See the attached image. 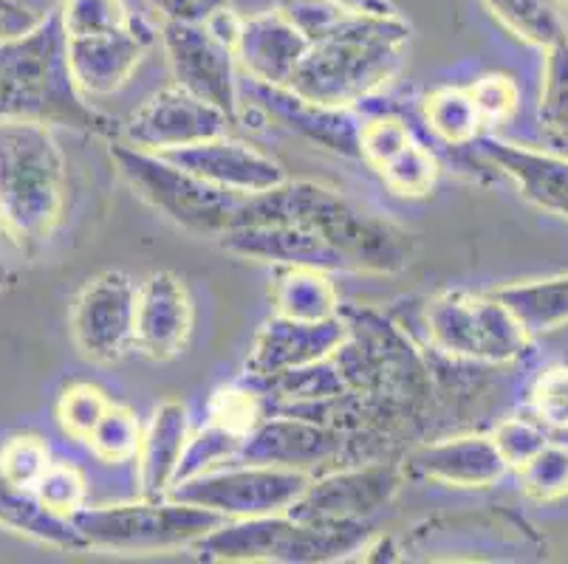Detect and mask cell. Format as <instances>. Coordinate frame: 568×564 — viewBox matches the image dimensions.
<instances>
[{
    "label": "cell",
    "instance_id": "cell-1",
    "mask_svg": "<svg viewBox=\"0 0 568 564\" xmlns=\"http://www.w3.org/2000/svg\"><path fill=\"white\" fill-rule=\"evenodd\" d=\"M263 224H288L317 232L348 257L356 274H396L410 266L413 240L407 232L363 212L317 181L286 178L266 193L244 195L232 229Z\"/></svg>",
    "mask_w": 568,
    "mask_h": 564
},
{
    "label": "cell",
    "instance_id": "cell-2",
    "mask_svg": "<svg viewBox=\"0 0 568 564\" xmlns=\"http://www.w3.org/2000/svg\"><path fill=\"white\" fill-rule=\"evenodd\" d=\"M410 25L387 7H368L328 38L308 43L286 88L332 107H354L394 80Z\"/></svg>",
    "mask_w": 568,
    "mask_h": 564
},
{
    "label": "cell",
    "instance_id": "cell-3",
    "mask_svg": "<svg viewBox=\"0 0 568 564\" xmlns=\"http://www.w3.org/2000/svg\"><path fill=\"white\" fill-rule=\"evenodd\" d=\"M0 122H43L82 133H111L77 88L65 54L60 12L43 14L38 25L0 43Z\"/></svg>",
    "mask_w": 568,
    "mask_h": 564
},
{
    "label": "cell",
    "instance_id": "cell-4",
    "mask_svg": "<svg viewBox=\"0 0 568 564\" xmlns=\"http://www.w3.org/2000/svg\"><path fill=\"white\" fill-rule=\"evenodd\" d=\"M69 204V162L43 122H0V240L34 255Z\"/></svg>",
    "mask_w": 568,
    "mask_h": 564
},
{
    "label": "cell",
    "instance_id": "cell-5",
    "mask_svg": "<svg viewBox=\"0 0 568 564\" xmlns=\"http://www.w3.org/2000/svg\"><path fill=\"white\" fill-rule=\"evenodd\" d=\"M422 328L433 350L481 367L518 365L531 345L524 325L495 294H438L422 310Z\"/></svg>",
    "mask_w": 568,
    "mask_h": 564
},
{
    "label": "cell",
    "instance_id": "cell-6",
    "mask_svg": "<svg viewBox=\"0 0 568 564\" xmlns=\"http://www.w3.org/2000/svg\"><path fill=\"white\" fill-rule=\"evenodd\" d=\"M71 522L88 547L153 553L193 545L226 520L215 511L182 503L173 496H159V500L142 496L139 503L102 505V509L82 505L77 514H71Z\"/></svg>",
    "mask_w": 568,
    "mask_h": 564
},
{
    "label": "cell",
    "instance_id": "cell-7",
    "mask_svg": "<svg viewBox=\"0 0 568 564\" xmlns=\"http://www.w3.org/2000/svg\"><path fill=\"white\" fill-rule=\"evenodd\" d=\"M111 158L128 184L182 229L206 237H221L232 229L244 195L206 184L199 175L168 162L164 155L131 147L125 142L111 144Z\"/></svg>",
    "mask_w": 568,
    "mask_h": 564
},
{
    "label": "cell",
    "instance_id": "cell-8",
    "mask_svg": "<svg viewBox=\"0 0 568 564\" xmlns=\"http://www.w3.org/2000/svg\"><path fill=\"white\" fill-rule=\"evenodd\" d=\"M308 483L312 474L303 469L230 463L215 472L175 483L168 496L215 511L224 520H246V516L286 514L301 500Z\"/></svg>",
    "mask_w": 568,
    "mask_h": 564
},
{
    "label": "cell",
    "instance_id": "cell-9",
    "mask_svg": "<svg viewBox=\"0 0 568 564\" xmlns=\"http://www.w3.org/2000/svg\"><path fill=\"white\" fill-rule=\"evenodd\" d=\"M162 49L168 54L175 85L184 88L199 100L224 111L232 124L241 122V80H237V57L226 40H221L210 25L162 20Z\"/></svg>",
    "mask_w": 568,
    "mask_h": 564
},
{
    "label": "cell",
    "instance_id": "cell-10",
    "mask_svg": "<svg viewBox=\"0 0 568 564\" xmlns=\"http://www.w3.org/2000/svg\"><path fill=\"white\" fill-rule=\"evenodd\" d=\"M139 283L125 271H102L77 294L71 336L80 353L97 365H113L133 350Z\"/></svg>",
    "mask_w": 568,
    "mask_h": 564
},
{
    "label": "cell",
    "instance_id": "cell-11",
    "mask_svg": "<svg viewBox=\"0 0 568 564\" xmlns=\"http://www.w3.org/2000/svg\"><path fill=\"white\" fill-rule=\"evenodd\" d=\"M405 480V465L390 463V460L354 465V469H343L323 480H312L301 500L286 514L301 522L365 520L385 509L399 494Z\"/></svg>",
    "mask_w": 568,
    "mask_h": 564
},
{
    "label": "cell",
    "instance_id": "cell-12",
    "mask_svg": "<svg viewBox=\"0 0 568 564\" xmlns=\"http://www.w3.org/2000/svg\"><path fill=\"white\" fill-rule=\"evenodd\" d=\"M232 119L224 111L213 107L210 102L199 100L184 88L170 85L153 93L131 119L119 142L131 144L151 153L187 147V144L206 142V139L230 133Z\"/></svg>",
    "mask_w": 568,
    "mask_h": 564
},
{
    "label": "cell",
    "instance_id": "cell-13",
    "mask_svg": "<svg viewBox=\"0 0 568 564\" xmlns=\"http://www.w3.org/2000/svg\"><path fill=\"white\" fill-rule=\"evenodd\" d=\"M351 447V432L328 423L308 421L297 416H263L244 434V447L235 463L286 465V469H312L332 463Z\"/></svg>",
    "mask_w": 568,
    "mask_h": 564
},
{
    "label": "cell",
    "instance_id": "cell-14",
    "mask_svg": "<svg viewBox=\"0 0 568 564\" xmlns=\"http://www.w3.org/2000/svg\"><path fill=\"white\" fill-rule=\"evenodd\" d=\"M345 334H348V322L343 314L317 319V322H303V319L275 314L263 322L252 341V350L246 356V372L252 381H266L277 379L283 372L317 365L343 345Z\"/></svg>",
    "mask_w": 568,
    "mask_h": 564
},
{
    "label": "cell",
    "instance_id": "cell-15",
    "mask_svg": "<svg viewBox=\"0 0 568 564\" xmlns=\"http://www.w3.org/2000/svg\"><path fill=\"white\" fill-rule=\"evenodd\" d=\"M153 45V34L139 20L119 29L65 38L69 69L82 96H108L125 85Z\"/></svg>",
    "mask_w": 568,
    "mask_h": 564
},
{
    "label": "cell",
    "instance_id": "cell-16",
    "mask_svg": "<svg viewBox=\"0 0 568 564\" xmlns=\"http://www.w3.org/2000/svg\"><path fill=\"white\" fill-rule=\"evenodd\" d=\"M241 93H246L252 105L261 107L268 119L281 122L283 127H288L306 142L345 155V158H359V124H363V119L351 113V107L320 105V102L294 93L292 88L266 85V82L257 80L241 85Z\"/></svg>",
    "mask_w": 568,
    "mask_h": 564
},
{
    "label": "cell",
    "instance_id": "cell-17",
    "mask_svg": "<svg viewBox=\"0 0 568 564\" xmlns=\"http://www.w3.org/2000/svg\"><path fill=\"white\" fill-rule=\"evenodd\" d=\"M159 155L204 178L206 184L237 195L266 193V189L286 181V173L272 155H266L250 142L230 139V133L199 144H187V147L164 150Z\"/></svg>",
    "mask_w": 568,
    "mask_h": 564
},
{
    "label": "cell",
    "instance_id": "cell-18",
    "mask_svg": "<svg viewBox=\"0 0 568 564\" xmlns=\"http://www.w3.org/2000/svg\"><path fill=\"white\" fill-rule=\"evenodd\" d=\"M193 334V299L184 279L156 271L139 283L133 350L153 361H168L187 348Z\"/></svg>",
    "mask_w": 568,
    "mask_h": 564
},
{
    "label": "cell",
    "instance_id": "cell-19",
    "mask_svg": "<svg viewBox=\"0 0 568 564\" xmlns=\"http://www.w3.org/2000/svg\"><path fill=\"white\" fill-rule=\"evenodd\" d=\"M469 147L481 155L484 162L513 178L518 193L537 209L568 221V155L549 150L526 147V144L504 142L481 133Z\"/></svg>",
    "mask_w": 568,
    "mask_h": 564
},
{
    "label": "cell",
    "instance_id": "cell-20",
    "mask_svg": "<svg viewBox=\"0 0 568 564\" xmlns=\"http://www.w3.org/2000/svg\"><path fill=\"white\" fill-rule=\"evenodd\" d=\"M221 248L235 257L257 263H272L277 268H320V271H354L348 257L325 240L323 235L303 226L263 224L237 226L221 235Z\"/></svg>",
    "mask_w": 568,
    "mask_h": 564
},
{
    "label": "cell",
    "instance_id": "cell-21",
    "mask_svg": "<svg viewBox=\"0 0 568 564\" xmlns=\"http://www.w3.org/2000/svg\"><path fill=\"white\" fill-rule=\"evenodd\" d=\"M405 472L453 489H489L509 472V465L500 458L493 434L473 432L425 443L410 454Z\"/></svg>",
    "mask_w": 568,
    "mask_h": 564
},
{
    "label": "cell",
    "instance_id": "cell-22",
    "mask_svg": "<svg viewBox=\"0 0 568 564\" xmlns=\"http://www.w3.org/2000/svg\"><path fill=\"white\" fill-rule=\"evenodd\" d=\"M306 49L308 40L277 9L241 18L235 57L250 80L288 85Z\"/></svg>",
    "mask_w": 568,
    "mask_h": 564
},
{
    "label": "cell",
    "instance_id": "cell-23",
    "mask_svg": "<svg viewBox=\"0 0 568 564\" xmlns=\"http://www.w3.org/2000/svg\"><path fill=\"white\" fill-rule=\"evenodd\" d=\"M190 441L187 412L179 401L162 403L153 412L151 427L142 432V447H139V494L148 500L168 496L170 485L175 480V469L182 460L184 447Z\"/></svg>",
    "mask_w": 568,
    "mask_h": 564
},
{
    "label": "cell",
    "instance_id": "cell-24",
    "mask_svg": "<svg viewBox=\"0 0 568 564\" xmlns=\"http://www.w3.org/2000/svg\"><path fill=\"white\" fill-rule=\"evenodd\" d=\"M0 525L60 551H88L85 540L69 516L45 509L32 489L9 483L0 474Z\"/></svg>",
    "mask_w": 568,
    "mask_h": 564
},
{
    "label": "cell",
    "instance_id": "cell-25",
    "mask_svg": "<svg viewBox=\"0 0 568 564\" xmlns=\"http://www.w3.org/2000/svg\"><path fill=\"white\" fill-rule=\"evenodd\" d=\"M493 294L513 310L529 336L568 328V274L524 279V283L495 288Z\"/></svg>",
    "mask_w": 568,
    "mask_h": 564
},
{
    "label": "cell",
    "instance_id": "cell-26",
    "mask_svg": "<svg viewBox=\"0 0 568 564\" xmlns=\"http://www.w3.org/2000/svg\"><path fill=\"white\" fill-rule=\"evenodd\" d=\"M272 302L281 317L303 319V322H317V319L339 314L337 286L328 271H320V268H277V277L272 283Z\"/></svg>",
    "mask_w": 568,
    "mask_h": 564
},
{
    "label": "cell",
    "instance_id": "cell-27",
    "mask_svg": "<svg viewBox=\"0 0 568 564\" xmlns=\"http://www.w3.org/2000/svg\"><path fill=\"white\" fill-rule=\"evenodd\" d=\"M484 9L513 38L531 49H549L568 38V9L562 0H481Z\"/></svg>",
    "mask_w": 568,
    "mask_h": 564
},
{
    "label": "cell",
    "instance_id": "cell-28",
    "mask_svg": "<svg viewBox=\"0 0 568 564\" xmlns=\"http://www.w3.org/2000/svg\"><path fill=\"white\" fill-rule=\"evenodd\" d=\"M425 124L450 147H469L484 133V122L467 88H436L422 100Z\"/></svg>",
    "mask_w": 568,
    "mask_h": 564
},
{
    "label": "cell",
    "instance_id": "cell-29",
    "mask_svg": "<svg viewBox=\"0 0 568 564\" xmlns=\"http://www.w3.org/2000/svg\"><path fill=\"white\" fill-rule=\"evenodd\" d=\"M241 447H244V432L224 427V423L210 421L204 429L190 434L182 460H179V469H175L173 485L182 483V480L199 478V474L215 472L221 465L235 463ZM173 485H170V489H173Z\"/></svg>",
    "mask_w": 568,
    "mask_h": 564
},
{
    "label": "cell",
    "instance_id": "cell-30",
    "mask_svg": "<svg viewBox=\"0 0 568 564\" xmlns=\"http://www.w3.org/2000/svg\"><path fill=\"white\" fill-rule=\"evenodd\" d=\"M540 122L555 139V144L568 142V38L544 49V71H540Z\"/></svg>",
    "mask_w": 568,
    "mask_h": 564
},
{
    "label": "cell",
    "instance_id": "cell-31",
    "mask_svg": "<svg viewBox=\"0 0 568 564\" xmlns=\"http://www.w3.org/2000/svg\"><path fill=\"white\" fill-rule=\"evenodd\" d=\"M376 173L382 175L390 193L405 195V198H425L438 181V162L425 144L413 139L394 158H387Z\"/></svg>",
    "mask_w": 568,
    "mask_h": 564
},
{
    "label": "cell",
    "instance_id": "cell-32",
    "mask_svg": "<svg viewBox=\"0 0 568 564\" xmlns=\"http://www.w3.org/2000/svg\"><path fill=\"white\" fill-rule=\"evenodd\" d=\"M85 443L91 447V454L102 463H131L142 447V423L131 410L111 403L100 423L91 429Z\"/></svg>",
    "mask_w": 568,
    "mask_h": 564
},
{
    "label": "cell",
    "instance_id": "cell-33",
    "mask_svg": "<svg viewBox=\"0 0 568 564\" xmlns=\"http://www.w3.org/2000/svg\"><path fill=\"white\" fill-rule=\"evenodd\" d=\"M277 12L301 31L308 43L328 38L337 29L363 12L365 3H351V0H277Z\"/></svg>",
    "mask_w": 568,
    "mask_h": 564
},
{
    "label": "cell",
    "instance_id": "cell-34",
    "mask_svg": "<svg viewBox=\"0 0 568 564\" xmlns=\"http://www.w3.org/2000/svg\"><path fill=\"white\" fill-rule=\"evenodd\" d=\"M515 472L526 496L537 503H557L568 496V447L549 441Z\"/></svg>",
    "mask_w": 568,
    "mask_h": 564
},
{
    "label": "cell",
    "instance_id": "cell-35",
    "mask_svg": "<svg viewBox=\"0 0 568 564\" xmlns=\"http://www.w3.org/2000/svg\"><path fill=\"white\" fill-rule=\"evenodd\" d=\"M32 491L45 509L60 516H69V520L88 500L85 478H82L77 465L65 463V460H51L45 465V472L38 478V483L32 485Z\"/></svg>",
    "mask_w": 568,
    "mask_h": 564
},
{
    "label": "cell",
    "instance_id": "cell-36",
    "mask_svg": "<svg viewBox=\"0 0 568 564\" xmlns=\"http://www.w3.org/2000/svg\"><path fill=\"white\" fill-rule=\"evenodd\" d=\"M529 412L546 429L568 432V365H551L529 387Z\"/></svg>",
    "mask_w": 568,
    "mask_h": 564
},
{
    "label": "cell",
    "instance_id": "cell-37",
    "mask_svg": "<svg viewBox=\"0 0 568 564\" xmlns=\"http://www.w3.org/2000/svg\"><path fill=\"white\" fill-rule=\"evenodd\" d=\"M416 136H413L405 119L394 116V113H376L359 124V158L368 167L379 170L387 158H394Z\"/></svg>",
    "mask_w": 568,
    "mask_h": 564
},
{
    "label": "cell",
    "instance_id": "cell-38",
    "mask_svg": "<svg viewBox=\"0 0 568 564\" xmlns=\"http://www.w3.org/2000/svg\"><path fill=\"white\" fill-rule=\"evenodd\" d=\"M111 407L105 392L94 384H71L57 403V421L63 432L74 441H85L91 429L100 423L105 410Z\"/></svg>",
    "mask_w": 568,
    "mask_h": 564
},
{
    "label": "cell",
    "instance_id": "cell-39",
    "mask_svg": "<svg viewBox=\"0 0 568 564\" xmlns=\"http://www.w3.org/2000/svg\"><path fill=\"white\" fill-rule=\"evenodd\" d=\"M63 20L65 38L71 34H91V31L119 29V25L133 23L131 9L125 0H63V7L57 9Z\"/></svg>",
    "mask_w": 568,
    "mask_h": 564
},
{
    "label": "cell",
    "instance_id": "cell-40",
    "mask_svg": "<svg viewBox=\"0 0 568 564\" xmlns=\"http://www.w3.org/2000/svg\"><path fill=\"white\" fill-rule=\"evenodd\" d=\"M467 91L475 111H478V116H481L484 131H487V127H498V124L513 122L515 113H518L520 107L518 82L506 74H484L481 80H475Z\"/></svg>",
    "mask_w": 568,
    "mask_h": 564
},
{
    "label": "cell",
    "instance_id": "cell-41",
    "mask_svg": "<svg viewBox=\"0 0 568 564\" xmlns=\"http://www.w3.org/2000/svg\"><path fill=\"white\" fill-rule=\"evenodd\" d=\"M49 463V447L34 434H14L0 447V474L23 489H32Z\"/></svg>",
    "mask_w": 568,
    "mask_h": 564
},
{
    "label": "cell",
    "instance_id": "cell-42",
    "mask_svg": "<svg viewBox=\"0 0 568 564\" xmlns=\"http://www.w3.org/2000/svg\"><path fill=\"white\" fill-rule=\"evenodd\" d=\"M493 441L498 447L500 458L506 460L509 469H518L524 465L531 454H537L540 449L549 443V432L540 421L535 418H504V421L495 427L493 432Z\"/></svg>",
    "mask_w": 568,
    "mask_h": 564
},
{
    "label": "cell",
    "instance_id": "cell-43",
    "mask_svg": "<svg viewBox=\"0 0 568 564\" xmlns=\"http://www.w3.org/2000/svg\"><path fill=\"white\" fill-rule=\"evenodd\" d=\"M151 3L162 20H182V23H201L230 7V0H151Z\"/></svg>",
    "mask_w": 568,
    "mask_h": 564
},
{
    "label": "cell",
    "instance_id": "cell-44",
    "mask_svg": "<svg viewBox=\"0 0 568 564\" xmlns=\"http://www.w3.org/2000/svg\"><path fill=\"white\" fill-rule=\"evenodd\" d=\"M43 20V14L26 7L23 0H0V43L32 31Z\"/></svg>",
    "mask_w": 568,
    "mask_h": 564
},
{
    "label": "cell",
    "instance_id": "cell-45",
    "mask_svg": "<svg viewBox=\"0 0 568 564\" xmlns=\"http://www.w3.org/2000/svg\"><path fill=\"white\" fill-rule=\"evenodd\" d=\"M7 283H9V268L7 263H3V257H0V291L7 288Z\"/></svg>",
    "mask_w": 568,
    "mask_h": 564
},
{
    "label": "cell",
    "instance_id": "cell-46",
    "mask_svg": "<svg viewBox=\"0 0 568 564\" xmlns=\"http://www.w3.org/2000/svg\"><path fill=\"white\" fill-rule=\"evenodd\" d=\"M560 150H562V153L568 155V142H566V144H560Z\"/></svg>",
    "mask_w": 568,
    "mask_h": 564
},
{
    "label": "cell",
    "instance_id": "cell-47",
    "mask_svg": "<svg viewBox=\"0 0 568 564\" xmlns=\"http://www.w3.org/2000/svg\"><path fill=\"white\" fill-rule=\"evenodd\" d=\"M562 3H566V9H568V0H562Z\"/></svg>",
    "mask_w": 568,
    "mask_h": 564
}]
</instances>
